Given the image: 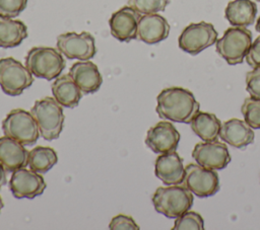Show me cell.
Instances as JSON below:
<instances>
[{
    "mask_svg": "<svg viewBox=\"0 0 260 230\" xmlns=\"http://www.w3.org/2000/svg\"><path fill=\"white\" fill-rule=\"evenodd\" d=\"M156 102L155 110L160 119L184 124H190L200 107L191 91L178 86L162 89Z\"/></svg>",
    "mask_w": 260,
    "mask_h": 230,
    "instance_id": "cell-1",
    "label": "cell"
},
{
    "mask_svg": "<svg viewBox=\"0 0 260 230\" xmlns=\"http://www.w3.org/2000/svg\"><path fill=\"white\" fill-rule=\"evenodd\" d=\"M193 200V194L184 185L179 184L157 187L151 199L155 211L172 219L189 211Z\"/></svg>",
    "mask_w": 260,
    "mask_h": 230,
    "instance_id": "cell-2",
    "label": "cell"
},
{
    "mask_svg": "<svg viewBox=\"0 0 260 230\" xmlns=\"http://www.w3.org/2000/svg\"><path fill=\"white\" fill-rule=\"evenodd\" d=\"M40 135L47 141L58 139L64 125V113L62 105L54 97L46 96L35 102L30 108Z\"/></svg>",
    "mask_w": 260,
    "mask_h": 230,
    "instance_id": "cell-3",
    "label": "cell"
},
{
    "mask_svg": "<svg viewBox=\"0 0 260 230\" xmlns=\"http://www.w3.org/2000/svg\"><path fill=\"white\" fill-rule=\"evenodd\" d=\"M25 66L38 78L56 79L66 66L62 53L51 47H34L25 56Z\"/></svg>",
    "mask_w": 260,
    "mask_h": 230,
    "instance_id": "cell-4",
    "label": "cell"
},
{
    "mask_svg": "<svg viewBox=\"0 0 260 230\" xmlns=\"http://www.w3.org/2000/svg\"><path fill=\"white\" fill-rule=\"evenodd\" d=\"M252 45V32L246 27L233 26L224 30L215 43L216 53L230 65L241 64Z\"/></svg>",
    "mask_w": 260,
    "mask_h": 230,
    "instance_id": "cell-5",
    "label": "cell"
},
{
    "mask_svg": "<svg viewBox=\"0 0 260 230\" xmlns=\"http://www.w3.org/2000/svg\"><path fill=\"white\" fill-rule=\"evenodd\" d=\"M2 130L5 136L25 146L35 145L41 136L38 125L30 111L21 108L12 109L7 113L2 121Z\"/></svg>",
    "mask_w": 260,
    "mask_h": 230,
    "instance_id": "cell-6",
    "label": "cell"
},
{
    "mask_svg": "<svg viewBox=\"0 0 260 230\" xmlns=\"http://www.w3.org/2000/svg\"><path fill=\"white\" fill-rule=\"evenodd\" d=\"M34 82L31 72L12 57L0 59V87L10 96L20 95Z\"/></svg>",
    "mask_w": 260,
    "mask_h": 230,
    "instance_id": "cell-7",
    "label": "cell"
},
{
    "mask_svg": "<svg viewBox=\"0 0 260 230\" xmlns=\"http://www.w3.org/2000/svg\"><path fill=\"white\" fill-rule=\"evenodd\" d=\"M217 36V31L209 22L200 21L190 23L181 32L178 39V45L184 52L190 55H197L215 44Z\"/></svg>",
    "mask_w": 260,
    "mask_h": 230,
    "instance_id": "cell-8",
    "label": "cell"
},
{
    "mask_svg": "<svg viewBox=\"0 0 260 230\" xmlns=\"http://www.w3.org/2000/svg\"><path fill=\"white\" fill-rule=\"evenodd\" d=\"M183 185L199 198H207L219 190V177L213 169L190 163L185 167Z\"/></svg>",
    "mask_w": 260,
    "mask_h": 230,
    "instance_id": "cell-9",
    "label": "cell"
},
{
    "mask_svg": "<svg viewBox=\"0 0 260 230\" xmlns=\"http://www.w3.org/2000/svg\"><path fill=\"white\" fill-rule=\"evenodd\" d=\"M57 49L68 59L87 61L96 53L95 41L91 33L82 31L65 32L57 36Z\"/></svg>",
    "mask_w": 260,
    "mask_h": 230,
    "instance_id": "cell-10",
    "label": "cell"
},
{
    "mask_svg": "<svg viewBox=\"0 0 260 230\" xmlns=\"http://www.w3.org/2000/svg\"><path fill=\"white\" fill-rule=\"evenodd\" d=\"M47 184L44 177L34 170L24 167L12 172L9 188L16 199H34L41 196Z\"/></svg>",
    "mask_w": 260,
    "mask_h": 230,
    "instance_id": "cell-11",
    "label": "cell"
},
{
    "mask_svg": "<svg viewBox=\"0 0 260 230\" xmlns=\"http://www.w3.org/2000/svg\"><path fill=\"white\" fill-rule=\"evenodd\" d=\"M180 138V133L171 122L161 121L148 129L145 145L156 154H165L176 151Z\"/></svg>",
    "mask_w": 260,
    "mask_h": 230,
    "instance_id": "cell-12",
    "label": "cell"
},
{
    "mask_svg": "<svg viewBox=\"0 0 260 230\" xmlns=\"http://www.w3.org/2000/svg\"><path fill=\"white\" fill-rule=\"evenodd\" d=\"M192 157L197 164L208 169H223L231 162L228 146L218 141H203L195 145Z\"/></svg>",
    "mask_w": 260,
    "mask_h": 230,
    "instance_id": "cell-13",
    "label": "cell"
},
{
    "mask_svg": "<svg viewBox=\"0 0 260 230\" xmlns=\"http://www.w3.org/2000/svg\"><path fill=\"white\" fill-rule=\"evenodd\" d=\"M141 14L129 5L115 11L110 19L111 34L120 42H130L137 39V26Z\"/></svg>",
    "mask_w": 260,
    "mask_h": 230,
    "instance_id": "cell-14",
    "label": "cell"
},
{
    "mask_svg": "<svg viewBox=\"0 0 260 230\" xmlns=\"http://www.w3.org/2000/svg\"><path fill=\"white\" fill-rule=\"evenodd\" d=\"M154 173L167 185L181 184L185 176L183 159L176 151L160 154L155 159Z\"/></svg>",
    "mask_w": 260,
    "mask_h": 230,
    "instance_id": "cell-15",
    "label": "cell"
},
{
    "mask_svg": "<svg viewBox=\"0 0 260 230\" xmlns=\"http://www.w3.org/2000/svg\"><path fill=\"white\" fill-rule=\"evenodd\" d=\"M170 24L168 20L157 14H143L137 26V39L148 45L157 44L169 36Z\"/></svg>",
    "mask_w": 260,
    "mask_h": 230,
    "instance_id": "cell-16",
    "label": "cell"
},
{
    "mask_svg": "<svg viewBox=\"0 0 260 230\" xmlns=\"http://www.w3.org/2000/svg\"><path fill=\"white\" fill-rule=\"evenodd\" d=\"M69 75L83 94L96 92L103 83L98 66L88 60L74 63L69 70Z\"/></svg>",
    "mask_w": 260,
    "mask_h": 230,
    "instance_id": "cell-17",
    "label": "cell"
},
{
    "mask_svg": "<svg viewBox=\"0 0 260 230\" xmlns=\"http://www.w3.org/2000/svg\"><path fill=\"white\" fill-rule=\"evenodd\" d=\"M28 151L18 141L4 136L0 138V163L6 171L13 172L28 164Z\"/></svg>",
    "mask_w": 260,
    "mask_h": 230,
    "instance_id": "cell-18",
    "label": "cell"
},
{
    "mask_svg": "<svg viewBox=\"0 0 260 230\" xmlns=\"http://www.w3.org/2000/svg\"><path fill=\"white\" fill-rule=\"evenodd\" d=\"M219 137L222 141L236 148H244L254 142L252 128L239 119H230L221 124Z\"/></svg>",
    "mask_w": 260,
    "mask_h": 230,
    "instance_id": "cell-19",
    "label": "cell"
},
{
    "mask_svg": "<svg viewBox=\"0 0 260 230\" xmlns=\"http://www.w3.org/2000/svg\"><path fill=\"white\" fill-rule=\"evenodd\" d=\"M51 87L56 101L68 108L77 106L83 94L69 74L58 76Z\"/></svg>",
    "mask_w": 260,
    "mask_h": 230,
    "instance_id": "cell-20",
    "label": "cell"
},
{
    "mask_svg": "<svg viewBox=\"0 0 260 230\" xmlns=\"http://www.w3.org/2000/svg\"><path fill=\"white\" fill-rule=\"evenodd\" d=\"M257 5L252 0L230 1L224 9V17L233 26L246 27L254 23Z\"/></svg>",
    "mask_w": 260,
    "mask_h": 230,
    "instance_id": "cell-21",
    "label": "cell"
},
{
    "mask_svg": "<svg viewBox=\"0 0 260 230\" xmlns=\"http://www.w3.org/2000/svg\"><path fill=\"white\" fill-rule=\"evenodd\" d=\"M27 34L24 22L0 16V48H15L27 37Z\"/></svg>",
    "mask_w": 260,
    "mask_h": 230,
    "instance_id": "cell-22",
    "label": "cell"
},
{
    "mask_svg": "<svg viewBox=\"0 0 260 230\" xmlns=\"http://www.w3.org/2000/svg\"><path fill=\"white\" fill-rule=\"evenodd\" d=\"M190 125L192 131L203 141H215L221 128V123L217 117L206 111H198Z\"/></svg>",
    "mask_w": 260,
    "mask_h": 230,
    "instance_id": "cell-23",
    "label": "cell"
},
{
    "mask_svg": "<svg viewBox=\"0 0 260 230\" xmlns=\"http://www.w3.org/2000/svg\"><path fill=\"white\" fill-rule=\"evenodd\" d=\"M58 161L56 151L51 147L37 146L28 153V166L39 173H46Z\"/></svg>",
    "mask_w": 260,
    "mask_h": 230,
    "instance_id": "cell-24",
    "label": "cell"
},
{
    "mask_svg": "<svg viewBox=\"0 0 260 230\" xmlns=\"http://www.w3.org/2000/svg\"><path fill=\"white\" fill-rule=\"evenodd\" d=\"M244 121L252 129H260V98L248 97L241 107Z\"/></svg>",
    "mask_w": 260,
    "mask_h": 230,
    "instance_id": "cell-25",
    "label": "cell"
},
{
    "mask_svg": "<svg viewBox=\"0 0 260 230\" xmlns=\"http://www.w3.org/2000/svg\"><path fill=\"white\" fill-rule=\"evenodd\" d=\"M202 230L204 229V221L200 214L194 211H187L176 218L173 230Z\"/></svg>",
    "mask_w": 260,
    "mask_h": 230,
    "instance_id": "cell-26",
    "label": "cell"
},
{
    "mask_svg": "<svg viewBox=\"0 0 260 230\" xmlns=\"http://www.w3.org/2000/svg\"><path fill=\"white\" fill-rule=\"evenodd\" d=\"M170 0H128V5L140 14H150L164 11Z\"/></svg>",
    "mask_w": 260,
    "mask_h": 230,
    "instance_id": "cell-27",
    "label": "cell"
},
{
    "mask_svg": "<svg viewBox=\"0 0 260 230\" xmlns=\"http://www.w3.org/2000/svg\"><path fill=\"white\" fill-rule=\"evenodd\" d=\"M27 0H0V16L6 18L16 17L24 10Z\"/></svg>",
    "mask_w": 260,
    "mask_h": 230,
    "instance_id": "cell-28",
    "label": "cell"
},
{
    "mask_svg": "<svg viewBox=\"0 0 260 230\" xmlns=\"http://www.w3.org/2000/svg\"><path fill=\"white\" fill-rule=\"evenodd\" d=\"M246 90L251 97L260 98V67L253 68L246 74Z\"/></svg>",
    "mask_w": 260,
    "mask_h": 230,
    "instance_id": "cell-29",
    "label": "cell"
},
{
    "mask_svg": "<svg viewBox=\"0 0 260 230\" xmlns=\"http://www.w3.org/2000/svg\"><path fill=\"white\" fill-rule=\"evenodd\" d=\"M109 229L111 230H126V229H132V230H138L139 226L136 224V222L133 220L131 216L119 214L112 218Z\"/></svg>",
    "mask_w": 260,
    "mask_h": 230,
    "instance_id": "cell-30",
    "label": "cell"
},
{
    "mask_svg": "<svg viewBox=\"0 0 260 230\" xmlns=\"http://www.w3.org/2000/svg\"><path fill=\"white\" fill-rule=\"evenodd\" d=\"M245 59L248 65L252 68L260 67V35L257 36L252 43Z\"/></svg>",
    "mask_w": 260,
    "mask_h": 230,
    "instance_id": "cell-31",
    "label": "cell"
},
{
    "mask_svg": "<svg viewBox=\"0 0 260 230\" xmlns=\"http://www.w3.org/2000/svg\"><path fill=\"white\" fill-rule=\"evenodd\" d=\"M6 173H5V168L4 166L0 163V188L2 187V185L6 184Z\"/></svg>",
    "mask_w": 260,
    "mask_h": 230,
    "instance_id": "cell-32",
    "label": "cell"
},
{
    "mask_svg": "<svg viewBox=\"0 0 260 230\" xmlns=\"http://www.w3.org/2000/svg\"><path fill=\"white\" fill-rule=\"evenodd\" d=\"M255 28H256V30H257L258 32H260V16H259V18L257 19V22H256Z\"/></svg>",
    "mask_w": 260,
    "mask_h": 230,
    "instance_id": "cell-33",
    "label": "cell"
},
{
    "mask_svg": "<svg viewBox=\"0 0 260 230\" xmlns=\"http://www.w3.org/2000/svg\"><path fill=\"white\" fill-rule=\"evenodd\" d=\"M4 207V204H3V201H2V198L0 197V212H1V209Z\"/></svg>",
    "mask_w": 260,
    "mask_h": 230,
    "instance_id": "cell-34",
    "label": "cell"
},
{
    "mask_svg": "<svg viewBox=\"0 0 260 230\" xmlns=\"http://www.w3.org/2000/svg\"><path fill=\"white\" fill-rule=\"evenodd\" d=\"M257 1H259V2H260V0H257Z\"/></svg>",
    "mask_w": 260,
    "mask_h": 230,
    "instance_id": "cell-35",
    "label": "cell"
}]
</instances>
